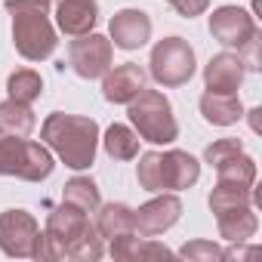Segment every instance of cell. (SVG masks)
Masks as SVG:
<instances>
[{"label": "cell", "mask_w": 262, "mask_h": 262, "mask_svg": "<svg viewBox=\"0 0 262 262\" xmlns=\"http://www.w3.org/2000/svg\"><path fill=\"white\" fill-rule=\"evenodd\" d=\"M179 256H185L191 262H216V259H222V250L213 241H188L179 250Z\"/></svg>", "instance_id": "27"}, {"label": "cell", "mask_w": 262, "mask_h": 262, "mask_svg": "<svg viewBox=\"0 0 262 262\" xmlns=\"http://www.w3.org/2000/svg\"><path fill=\"white\" fill-rule=\"evenodd\" d=\"M136 179L145 191H182L201 179V164L188 151H145L136 167Z\"/></svg>", "instance_id": "3"}, {"label": "cell", "mask_w": 262, "mask_h": 262, "mask_svg": "<svg viewBox=\"0 0 262 262\" xmlns=\"http://www.w3.org/2000/svg\"><path fill=\"white\" fill-rule=\"evenodd\" d=\"M56 22L68 37L90 34L96 28V22H99V4L96 0H59Z\"/></svg>", "instance_id": "15"}, {"label": "cell", "mask_w": 262, "mask_h": 262, "mask_svg": "<svg viewBox=\"0 0 262 262\" xmlns=\"http://www.w3.org/2000/svg\"><path fill=\"white\" fill-rule=\"evenodd\" d=\"M247 256H256V247H231V250H222V259H247Z\"/></svg>", "instance_id": "29"}, {"label": "cell", "mask_w": 262, "mask_h": 262, "mask_svg": "<svg viewBox=\"0 0 262 262\" xmlns=\"http://www.w3.org/2000/svg\"><path fill=\"white\" fill-rule=\"evenodd\" d=\"M62 201H65V204H74V207H80L86 216H90V213H96V210L102 207L99 188H96V182H93V179H86V176H74L71 182H65Z\"/></svg>", "instance_id": "23"}, {"label": "cell", "mask_w": 262, "mask_h": 262, "mask_svg": "<svg viewBox=\"0 0 262 262\" xmlns=\"http://www.w3.org/2000/svg\"><path fill=\"white\" fill-rule=\"evenodd\" d=\"M68 62H71V68L83 80L102 77L111 68V40L102 37V34H93V31L90 34H80L68 47Z\"/></svg>", "instance_id": "9"}, {"label": "cell", "mask_w": 262, "mask_h": 262, "mask_svg": "<svg viewBox=\"0 0 262 262\" xmlns=\"http://www.w3.org/2000/svg\"><path fill=\"white\" fill-rule=\"evenodd\" d=\"M216 173H219V179H231V182H241V185H253L256 182V161L241 151V155L216 164Z\"/></svg>", "instance_id": "25"}, {"label": "cell", "mask_w": 262, "mask_h": 262, "mask_svg": "<svg viewBox=\"0 0 262 262\" xmlns=\"http://www.w3.org/2000/svg\"><path fill=\"white\" fill-rule=\"evenodd\" d=\"M114 259H173V250L155 241H136V234H120L111 241Z\"/></svg>", "instance_id": "20"}, {"label": "cell", "mask_w": 262, "mask_h": 262, "mask_svg": "<svg viewBox=\"0 0 262 262\" xmlns=\"http://www.w3.org/2000/svg\"><path fill=\"white\" fill-rule=\"evenodd\" d=\"M151 77L161 86H182L194 74V50L182 37H164L151 50Z\"/></svg>", "instance_id": "7"}, {"label": "cell", "mask_w": 262, "mask_h": 262, "mask_svg": "<svg viewBox=\"0 0 262 262\" xmlns=\"http://www.w3.org/2000/svg\"><path fill=\"white\" fill-rule=\"evenodd\" d=\"M96 231L99 237H120V234H136V213L126 204H105L99 207V219H96Z\"/></svg>", "instance_id": "18"}, {"label": "cell", "mask_w": 262, "mask_h": 262, "mask_svg": "<svg viewBox=\"0 0 262 262\" xmlns=\"http://www.w3.org/2000/svg\"><path fill=\"white\" fill-rule=\"evenodd\" d=\"M247 74V65L241 56L234 53H219L207 62L204 68V83H207V93H237L241 80Z\"/></svg>", "instance_id": "14"}, {"label": "cell", "mask_w": 262, "mask_h": 262, "mask_svg": "<svg viewBox=\"0 0 262 262\" xmlns=\"http://www.w3.org/2000/svg\"><path fill=\"white\" fill-rule=\"evenodd\" d=\"M53 173V155L40 142L4 136L0 139V176H16L25 182H40Z\"/></svg>", "instance_id": "6"}, {"label": "cell", "mask_w": 262, "mask_h": 262, "mask_svg": "<svg viewBox=\"0 0 262 262\" xmlns=\"http://www.w3.org/2000/svg\"><path fill=\"white\" fill-rule=\"evenodd\" d=\"M201 114L213 126H231L244 117V105L237 93H204L201 96Z\"/></svg>", "instance_id": "17"}, {"label": "cell", "mask_w": 262, "mask_h": 262, "mask_svg": "<svg viewBox=\"0 0 262 262\" xmlns=\"http://www.w3.org/2000/svg\"><path fill=\"white\" fill-rule=\"evenodd\" d=\"M40 244V228L31 213L25 210H7L0 213V250L16 259H34V250Z\"/></svg>", "instance_id": "8"}, {"label": "cell", "mask_w": 262, "mask_h": 262, "mask_svg": "<svg viewBox=\"0 0 262 262\" xmlns=\"http://www.w3.org/2000/svg\"><path fill=\"white\" fill-rule=\"evenodd\" d=\"M7 93H10V99L31 105L34 99H40V93H43V80H40L37 71L22 68V71H13V74H10V80H7Z\"/></svg>", "instance_id": "24"}, {"label": "cell", "mask_w": 262, "mask_h": 262, "mask_svg": "<svg viewBox=\"0 0 262 262\" xmlns=\"http://www.w3.org/2000/svg\"><path fill=\"white\" fill-rule=\"evenodd\" d=\"M167 4L179 13V16H185V19H194V16H201L207 7H210V0H167Z\"/></svg>", "instance_id": "28"}, {"label": "cell", "mask_w": 262, "mask_h": 262, "mask_svg": "<svg viewBox=\"0 0 262 262\" xmlns=\"http://www.w3.org/2000/svg\"><path fill=\"white\" fill-rule=\"evenodd\" d=\"M108 31H111L114 47H120V50H139L151 37V19L142 10H120L111 19Z\"/></svg>", "instance_id": "13"}, {"label": "cell", "mask_w": 262, "mask_h": 262, "mask_svg": "<svg viewBox=\"0 0 262 262\" xmlns=\"http://www.w3.org/2000/svg\"><path fill=\"white\" fill-rule=\"evenodd\" d=\"M256 194H253V185H241V182H231V179H219L216 188L210 191V210L213 213H222V210H231V207H241V204H253Z\"/></svg>", "instance_id": "22"}, {"label": "cell", "mask_w": 262, "mask_h": 262, "mask_svg": "<svg viewBox=\"0 0 262 262\" xmlns=\"http://www.w3.org/2000/svg\"><path fill=\"white\" fill-rule=\"evenodd\" d=\"M129 105V120L136 126V136L151 145H170L179 136V123L173 117V105L158 90H142Z\"/></svg>", "instance_id": "4"}, {"label": "cell", "mask_w": 262, "mask_h": 262, "mask_svg": "<svg viewBox=\"0 0 262 262\" xmlns=\"http://www.w3.org/2000/svg\"><path fill=\"white\" fill-rule=\"evenodd\" d=\"M34 111L25 102L7 99L0 102V136H16V139H28L34 129Z\"/></svg>", "instance_id": "19"}, {"label": "cell", "mask_w": 262, "mask_h": 262, "mask_svg": "<svg viewBox=\"0 0 262 262\" xmlns=\"http://www.w3.org/2000/svg\"><path fill=\"white\" fill-rule=\"evenodd\" d=\"M7 13L13 16V43L28 62H43L56 53V31L47 19L50 0H7Z\"/></svg>", "instance_id": "2"}, {"label": "cell", "mask_w": 262, "mask_h": 262, "mask_svg": "<svg viewBox=\"0 0 262 262\" xmlns=\"http://www.w3.org/2000/svg\"><path fill=\"white\" fill-rule=\"evenodd\" d=\"M102 145H105L111 161H133L139 155V136L129 126H123V123H111L108 126Z\"/></svg>", "instance_id": "21"}, {"label": "cell", "mask_w": 262, "mask_h": 262, "mask_svg": "<svg viewBox=\"0 0 262 262\" xmlns=\"http://www.w3.org/2000/svg\"><path fill=\"white\" fill-rule=\"evenodd\" d=\"M102 77H105V80H102V93H105V99L114 102V105L133 102V99L145 90V71H142L139 65H133V62L117 65L114 71L108 68Z\"/></svg>", "instance_id": "12"}, {"label": "cell", "mask_w": 262, "mask_h": 262, "mask_svg": "<svg viewBox=\"0 0 262 262\" xmlns=\"http://www.w3.org/2000/svg\"><path fill=\"white\" fill-rule=\"evenodd\" d=\"M90 228H96L90 216L80 207L62 201V207H56L47 219V231L40 234L34 259H71V250Z\"/></svg>", "instance_id": "5"}, {"label": "cell", "mask_w": 262, "mask_h": 262, "mask_svg": "<svg viewBox=\"0 0 262 262\" xmlns=\"http://www.w3.org/2000/svg\"><path fill=\"white\" fill-rule=\"evenodd\" d=\"M241 151H244V142H241V139H219V142L207 145L204 161H207L210 167H216V164H222V161H228V158H234V155H241Z\"/></svg>", "instance_id": "26"}, {"label": "cell", "mask_w": 262, "mask_h": 262, "mask_svg": "<svg viewBox=\"0 0 262 262\" xmlns=\"http://www.w3.org/2000/svg\"><path fill=\"white\" fill-rule=\"evenodd\" d=\"M210 34L222 43V47H237L244 50L253 37H256V22L247 10L237 7H219L210 16Z\"/></svg>", "instance_id": "10"}, {"label": "cell", "mask_w": 262, "mask_h": 262, "mask_svg": "<svg viewBox=\"0 0 262 262\" xmlns=\"http://www.w3.org/2000/svg\"><path fill=\"white\" fill-rule=\"evenodd\" d=\"M43 142L59 155V161L71 170H86L96 161V145H99V123L93 117H77V114H50L40 126Z\"/></svg>", "instance_id": "1"}, {"label": "cell", "mask_w": 262, "mask_h": 262, "mask_svg": "<svg viewBox=\"0 0 262 262\" xmlns=\"http://www.w3.org/2000/svg\"><path fill=\"white\" fill-rule=\"evenodd\" d=\"M133 213H136V231H139L142 237H158V234H164L167 228H173V225L179 222V216H182V201H179L176 194H164V191H161V198L142 204V207L133 210Z\"/></svg>", "instance_id": "11"}, {"label": "cell", "mask_w": 262, "mask_h": 262, "mask_svg": "<svg viewBox=\"0 0 262 262\" xmlns=\"http://www.w3.org/2000/svg\"><path fill=\"white\" fill-rule=\"evenodd\" d=\"M216 225H219V234L231 244H244L256 234L259 228V219L253 213V204H241V207H231V210H222L216 213Z\"/></svg>", "instance_id": "16"}]
</instances>
